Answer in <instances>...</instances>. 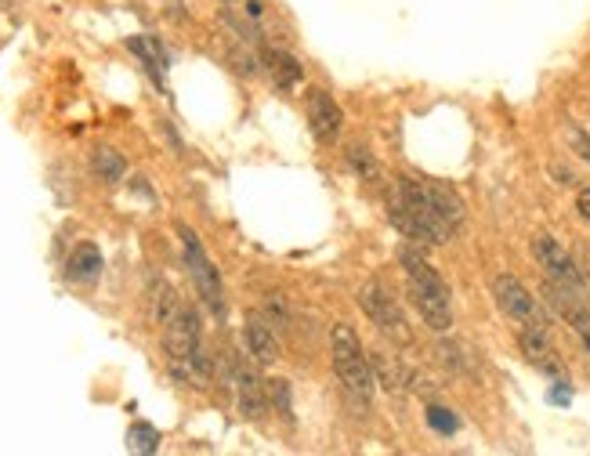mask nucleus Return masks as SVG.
<instances>
[{
    "instance_id": "obj_1",
    "label": "nucleus",
    "mask_w": 590,
    "mask_h": 456,
    "mask_svg": "<svg viewBox=\"0 0 590 456\" xmlns=\"http://www.w3.org/2000/svg\"><path fill=\"white\" fill-rule=\"evenodd\" d=\"M388 218L406 243L442 247L464 228V203L449 185L402 174L388 200Z\"/></svg>"
},
{
    "instance_id": "obj_2",
    "label": "nucleus",
    "mask_w": 590,
    "mask_h": 456,
    "mask_svg": "<svg viewBox=\"0 0 590 456\" xmlns=\"http://www.w3.org/2000/svg\"><path fill=\"white\" fill-rule=\"evenodd\" d=\"M399 265L402 276H406L410 301L424 319V326L431 333H449V326H453V294H449L446 279L438 276V268L424 257V247H417V243L402 247Z\"/></svg>"
},
{
    "instance_id": "obj_3",
    "label": "nucleus",
    "mask_w": 590,
    "mask_h": 456,
    "mask_svg": "<svg viewBox=\"0 0 590 456\" xmlns=\"http://www.w3.org/2000/svg\"><path fill=\"white\" fill-rule=\"evenodd\" d=\"M330 362H334V373L341 377L344 391L362 402H370L377 377H373L370 355L362 348L359 333L348 323H334V330H330Z\"/></svg>"
},
{
    "instance_id": "obj_4",
    "label": "nucleus",
    "mask_w": 590,
    "mask_h": 456,
    "mask_svg": "<svg viewBox=\"0 0 590 456\" xmlns=\"http://www.w3.org/2000/svg\"><path fill=\"white\" fill-rule=\"evenodd\" d=\"M178 239H181V254H185V268H189L192 286H196L203 308L214 319H225V283H221V272L214 268L210 254L203 250L200 236L189 225H178Z\"/></svg>"
},
{
    "instance_id": "obj_5",
    "label": "nucleus",
    "mask_w": 590,
    "mask_h": 456,
    "mask_svg": "<svg viewBox=\"0 0 590 456\" xmlns=\"http://www.w3.org/2000/svg\"><path fill=\"white\" fill-rule=\"evenodd\" d=\"M355 301H359L362 315H366L384 337H391L395 344H413V330H410V323H406V312H402V304L391 297V290L384 283H377V279L366 283Z\"/></svg>"
},
{
    "instance_id": "obj_6",
    "label": "nucleus",
    "mask_w": 590,
    "mask_h": 456,
    "mask_svg": "<svg viewBox=\"0 0 590 456\" xmlns=\"http://www.w3.org/2000/svg\"><path fill=\"white\" fill-rule=\"evenodd\" d=\"M493 297H496V304H500V312H504L511 323H518V330H522V326L551 330V315H547V308H543V304L529 294V286H525L518 276H511V272L493 279Z\"/></svg>"
},
{
    "instance_id": "obj_7",
    "label": "nucleus",
    "mask_w": 590,
    "mask_h": 456,
    "mask_svg": "<svg viewBox=\"0 0 590 456\" xmlns=\"http://www.w3.org/2000/svg\"><path fill=\"white\" fill-rule=\"evenodd\" d=\"M203 344V326H200V312L189 308L181 301L178 312L163 323V355H167V366H178V362H189L196 355V348Z\"/></svg>"
},
{
    "instance_id": "obj_8",
    "label": "nucleus",
    "mask_w": 590,
    "mask_h": 456,
    "mask_svg": "<svg viewBox=\"0 0 590 456\" xmlns=\"http://www.w3.org/2000/svg\"><path fill=\"white\" fill-rule=\"evenodd\" d=\"M533 257L551 283H562V286H569V290L587 294V283H583V272H580V265H576V257H572L554 236H536Z\"/></svg>"
},
{
    "instance_id": "obj_9",
    "label": "nucleus",
    "mask_w": 590,
    "mask_h": 456,
    "mask_svg": "<svg viewBox=\"0 0 590 456\" xmlns=\"http://www.w3.org/2000/svg\"><path fill=\"white\" fill-rule=\"evenodd\" d=\"M543 304L551 308L558 319H565V323L572 326V333L580 337V344L590 352V304H587V294H580V290H569V286L562 283H543Z\"/></svg>"
},
{
    "instance_id": "obj_10",
    "label": "nucleus",
    "mask_w": 590,
    "mask_h": 456,
    "mask_svg": "<svg viewBox=\"0 0 590 456\" xmlns=\"http://www.w3.org/2000/svg\"><path fill=\"white\" fill-rule=\"evenodd\" d=\"M305 113H308V127H312L315 142L334 145L337 138H341L344 109L334 102V95H330V91H323V87H312V91L305 95Z\"/></svg>"
},
{
    "instance_id": "obj_11",
    "label": "nucleus",
    "mask_w": 590,
    "mask_h": 456,
    "mask_svg": "<svg viewBox=\"0 0 590 456\" xmlns=\"http://www.w3.org/2000/svg\"><path fill=\"white\" fill-rule=\"evenodd\" d=\"M229 377H232V388H236V406L239 413L247 420H261L268 413V391H265V380L257 377L254 366L243 359H232L229 362Z\"/></svg>"
},
{
    "instance_id": "obj_12",
    "label": "nucleus",
    "mask_w": 590,
    "mask_h": 456,
    "mask_svg": "<svg viewBox=\"0 0 590 456\" xmlns=\"http://www.w3.org/2000/svg\"><path fill=\"white\" fill-rule=\"evenodd\" d=\"M518 348H522L525 362H529L533 370H540L543 377H551V380L565 377V362L558 359V352H554L551 330H533V326H522V330H518Z\"/></svg>"
},
{
    "instance_id": "obj_13",
    "label": "nucleus",
    "mask_w": 590,
    "mask_h": 456,
    "mask_svg": "<svg viewBox=\"0 0 590 456\" xmlns=\"http://www.w3.org/2000/svg\"><path fill=\"white\" fill-rule=\"evenodd\" d=\"M243 348H247V355L257 362V366H272V362L279 359L276 326L268 323L261 312L247 315V323H243Z\"/></svg>"
},
{
    "instance_id": "obj_14",
    "label": "nucleus",
    "mask_w": 590,
    "mask_h": 456,
    "mask_svg": "<svg viewBox=\"0 0 590 456\" xmlns=\"http://www.w3.org/2000/svg\"><path fill=\"white\" fill-rule=\"evenodd\" d=\"M102 268H105L102 250H98L95 243H80V247L73 250V254H69V261H66V276H69V283L91 286V283H98Z\"/></svg>"
},
{
    "instance_id": "obj_15",
    "label": "nucleus",
    "mask_w": 590,
    "mask_h": 456,
    "mask_svg": "<svg viewBox=\"0 0 590 456\" xmlns=\"http://www.w3.org/2000/svg\"><path fill=\"white\" fill-rule=\"evenodd\" d=\"M370 366H373L377 384H381L384 391H391V395H402V391L410 388V370H406L399 359H391L388 352H370Z\"/></svg>"
},
{
    "instance_id": "obj_16",
    "label": "nucleus",
    "mask_w": 590,
    "mask_h": 456,
    "mask_svg": "<svg viewBox=\"0 0 590 456\" xmlns=\"http://www.w3.org/2000/svg\"><path fill=\"white\" fill-rule=\"evenodd\" d=\"M127 48H131V55H138L142 58V66H145V73L153 76L156 84L163 87V73H167V51L160 48V40L156 37H131L127 40Z\"/></svg>"
},
{
    "instance_id": "obj_17",
    "label": "nucleus",
    "mask_w": 590,
    "mask_h": 456,
    "mask_svg": "<svg viewBox=\"0 0 590 456\" xmlns=\"http://www.w3.org/2000/svg\"><path fill=\"white\" fill-rule=\"evenodd\" d=\"M91 171H95V178L105 181V185H120L127 174V160L113 145H98V149L91 152Z\"/></svg>"
},
{
    "instance_id": "obj_18",
    "label": "nucleus",
    "mask_w": 590,
    "mask_h": 456,
    "mask_svg": "<svg viewBox=\"0 0 590 456\" xmlns=\"http://www.w3.org/2000/svg\"><path fill=\"white\" fill-rule=\"evenodd\" d=\"M265 62L268 69H272V76H276L279 87H294L301 76H305V69H301V62H297L294 55H286V51H265Z\"/></svg>"
},
{
    "instance_id": "obj_19",
    "label": "nucleus",
    "mask_w": 590,
    "mask_h": 456,
    "mask_svg": "<svg viewBox=\"0 0 590 456\" xmlns=\"http://www.w3.org/2000/svg\"><path fill=\"white\" fill-rule=\"evenodd\" d=\"M344 160H348V167H352V171L359 174V181H366V185H377V181H381V167H377V160H373V152L366 149V145H348Z\"/></svg>"
},
{
    "instance_id": "obj_20",
    "label": "nucleus",
    "mask_w": 590,
    "mask_h": 456,
    "mask_svg": "<svg viewBox=\"0 0 590 456\" xmlns=\"http://www.w3.org/2000/svg\"><path fill=\"white\" fill-rule=\"evenodd\" d=\"M265 391H268V406L276 409L286 424H294V391H290V380L283 377L265 380Z\"/></svg>"
},
{
    "instance_id": "obj_21",
    "label": "nucleus",
    "mask_w": 590,
    "mask_h": 456,
    "mask_svg": "<svg viewBox=\"0 0 590 456\" xmlns=\"http://www.w3.org/2000/svg\"><path fill=\"white\" fill-rule=\"evenodd\" d=\"M127 446H131L134 453H156V449H160V431H156L153 424H131Z\"/></svg>"
},
{
    "instance_id": "obj_22",
    "label": "nucleus",
    "mask_w": 590,
    "mask_h": 456,
    "mask_svg": "<svg viewBox=\"0 0 590 456\" xmlns=\"http://www.w3.org/2000/svg\"><path fill=\"white\" fill-rule=\"evenodd\" d=\"M438 355H442V362H446L453 373H467V377H475V362L467 359V352L460 348L457 341H442L438 344Z\"/></svg>"
},
{
    "instance_id": "obj_23",
    "label": "nucleus",
    "mask_w": 590,
    "mask_h": 456,
    "mask_svg": "<svg viewBox=\"0 0 590 456\" xmlns=\"http://www.w3.org/2000/svg\"><path fill=\"white\" fill-rule=\"evenodd\" d=\"M424 417H428V428L438 431V435L449 438V435H457V431H460V417L453 413V409H446V406H435V402H431Z\"/></svg>"
},
{
    "instance_id": "obj_24",
    "label": "nucleus",
    "mask_w": 590,
    "mask_h": 456,
    "mask_svg": "<svg viewBox=\"0 0 590 456\" xmlns=\"http://www.w3.org/2000/svg\"><path fill=\"white\" fill-rule=\"evenodd\" d=\"M272 326H279V330H286L290 326V308H286V301L279 294H268L265 301V312H261Z\"/></svg>"
},
{
    "instance_id": "obj_25",
    "label": "nucleus",
    "mask_w": 590,
    "mask_h": 456,
    "mask_svg": "<svg viewBox=\"0 0 590 456\" xmlns=\"http://www.w3.org/2000/svg\"><path fill=\"white\" fill-rule=\"evenodd\" d=\"M547 402H551V406H569L572 402V384L569 380H554L551 384V391H547Z\"/></svg>"
},
{
    "instance_id": "obj_26",
    "label": "nucleus",
    "mask_w": 590,
    "mask_h": 456,
    "mask_svg": "<svg viewBox=\"0 0 590 456\" xmlns=\"http://www.w3.org/2000/svg\"><path fill=\"white\" fill-rule=\"evenodd\" d=\"M569 142H572V149L580 152L583 160L590 163V134L583 131V127H576V124H569Z\"/></svg>"
},
{
    "instance_id": "obj_27",
    "label": "nucleus",
    "mask_w": 590,
    "mask_h": 456,
    "mask_svg": "<svg viewBox=\"0 0 590 456\" xmlns=\"http://www.w3.org/2000/svg\"><path fill=\"white\" fill-rule=\"evenodd\" d=\"M576 214L590 225V189H580V196H576Z\"/></svg>"
},
{
    "instance_id": "obj_28",
    "label": "nucleus",
    "mask_w": 590,
    "mask_h": 456,
    "mask_svg": "<svg viewBox=\"0 0 590 456\" xmlns=\"http://www.w3.org/2000/svg\"><path fill=\"white\" fill-rule=\"evenodd\" d=\"M225 4H229V0H225Z\"/></svg>"
}]
</instances>
